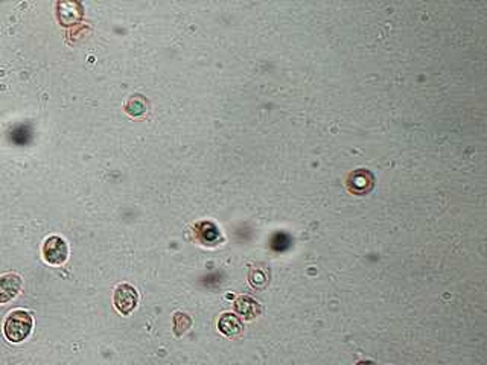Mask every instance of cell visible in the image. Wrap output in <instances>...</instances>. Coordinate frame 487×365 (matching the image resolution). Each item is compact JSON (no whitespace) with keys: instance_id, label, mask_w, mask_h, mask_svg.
<instances>
[{"instance_id":"4","label":"cell","mask_w":487,"mask_h":365,"mask_svg":"<svg viewBox=\"0 0 487 365\" xmlns=\"http://www.w3.org/2000/svg\"><path fill=\"white\" fill-rule=\"evenodd\" d=\"M23 280L18 274L8 273L0 276V303H8L21 291Z\"/></svg>"},{"instance_id":"7","label":"cell","mask_w":487,"mask_h":365,"mask_svg":"<svg viewBox=\"0 0 487 365\" xmlns=\"http://www.w3.org/2000/svg\"><path fill=\"white\" fill-rule=\"evenodd\" d=\"M148 110V101L142 94H133L126 102H125V111L129 116H142Z\"/></svg>"},{"instance_id":"2","label":"cell","mask_w":487,"mask_h":365,"mask_svg":"<svg viewBox=\"0 0 487 365\" xmlns=\"http://www.w3.org/2000/svg\"><path fill=\"white\" fill-rule=\"evenodd\" d=\"M43 259L49 265H62L69 257L67 242L59 236H49L43 244Z\"/></svg>"},{"instance_id":"8","label":"cell","mask_w":487,"mask_h":365,"mask_svg":"<svg viewBox=\"0 0 487 365\" xmlns=\"http://www.w3.org/2000/svg\"><path fill=\"white\" fill-rule=\"evenodd\" d=\"M236 311H238L241 315H244L245 318L251 320V318H254V317L257 315L259 306H257V303H256L254 300H251L250 297H241V298H238V302H236Z\"/></svg>"},{"instance_id":"9","label":"cell","mask_w":487,"mask_h":365,"mask_svg":"<svg viewBox=\"0 0 487 365\" xmlns=\"http://www.w3.org/2000/svg\"><path fill=\"white\" fill-rule=\"evenodd\" d=\"M356 365H373V364H372V362H360V364H356Z\"/></svg>"},{"instance_id":"1","label":"cell","mask_w":487,"mask_h":365,"mask_svg":"<svg viewBox=\"0 0 487 365\" xmlns=\"http://www.w3.org/2000/svg\"><path fill=\"white\" fill-rule=\"evenodd\" d=\"M32 327H34V320L30 314L21 309H15L9 312V315L6 317L3 324V334L8 341L21 343L30 335Z\"/></svg>"},{"instance_id":"5","label":"cell","mask_w":487,"mask_h":365,"mask_svg":"<svg viewBox=\"0 0 487 365\" xmlns=\"http://www.w3.org/2000/svg\"><path fill=\"white\" fill-rule=\"evenodd\" d=\"M347 186H349L350 192H355L358 195H364L373 187V177L370 172L360 169V171L350 174V177L347 180Z\"/></svg>"},{"instance_id":"6","label":"cell","mask_w":487,"mask_h":365,"mask_svg":"<svg viewBox=\"0 0 487 365\" xmlns=\"http://www.w3.org/2000/svg\"><path fill=\"white\" fill-rule=\"evenodd\" d=\"M218 327L219 330L227 335V337H233V335H238L242 329V324L239 321V318L233 314H224L219 321H218Z\"/></svg>"},{"instance_id":"3","label":"cell","mask_w":487,"mask_h":365,"mask_svg":"<svg viewBox=\"0 0 487 365\" xmlns=\"http://www.w3.org/2000/svg\"><path fill=\"white\" fill-rule=\"evenodd\" d=\"M113 303H114V308L119 311V314L129 315L136 309V306L139 303V294L131 285L120 283L114 289Z\"/></svg>"}]
</instances>
